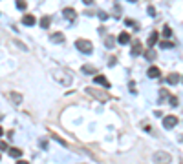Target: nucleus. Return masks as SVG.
I'll return each instance as SVG.
<instances>
[{"instance_id": "ddd939ff", "label": "nucleus", "mask_w": 183, "mask_h": 164, "mask_svg": "<svg viewBox=\"0 0 183 164\" xmlns=\"http://www.w3.org/2000/svg\"><path fill=\"white\" fill-rule=\"evenodd\" d=\"M167 82H168L170 86L178 84V82H180V75H178V73H170V75H168V79H167Z\"/></svg>"}, {"instance_id": "4be33fe9", "label": "nucleus", "mask_w": 183, "mask_h": 164, "mask_svg": "<svg viewBox=\"0 0 183 164\" xmlns=\"http://www.w3.org/2000/svg\"><path fill=\"white\" fill-rule=\"evenodd\" d=\"M146 11H148V15H150V17H156V9H154L152 6H148V7H146Z\"/></svg>"}, {"instance_id": "a878e982", "label": "nucleus", "mask_w": 183, "mask_h": 164, "mask_svg": "<svg viewBox=\"0 0 183 164\" xmlns=\"http://www.w3.org/2000/svg\"><path fill=\"white\" fill-rule=\"evenodd\" d=\"M7 148H9V146L6 142H0V150H2V151H7Z\"/></svg>"}, {"instance_id": "f3484780", "label": "nucleus", "mask_w": 183, "mask_h": 164, "mask_svg": "<svg viewBox=\"0 0 183 164\" xmlns=\"http://www.w3.org/2000/svg\"><path fill=\"white\" fill-rule=\"evenodd\" d=\"M114 44H115V40H114V37H108V39L104 40V46H106L108 49H112V47H115Z\"/></svg>"}, {"instance_id": "7c9ffc66", "label": "nucleus", "mask_w": 183, "mask_h": 164, "mask_svg": "<svg viewBox=\"0 0 183 164\" xmlns=\"http://www.w3.org/2000/svg\"><path fill=\"white\" fill-rule=\"evenodd\" d=\"M128 2H137V0H128Z\"/></svg>"}, {"instance_id": "a211bd4d", "label": "nucleus", "mask_w": 183, "mask_h": 164, "mask_svg": "<svg viewBox=\"0 0 183 164\" xmlns=\"http://www.w3.org/2000/svg\"><path fill=\"white\" fill-rule=\"evenodd\" d=\"M159 46H161L163 49H170V47H174V44H172V42H168V40H163Z\"/></svg>"}, {"instance_id": "6ab92c4d", "label": "nucleus", "mask_w": 183, "mask_h": 164, "mask_svg": "<svg viewBox=\"0 0 183 164\" xmlns=\"http://www.w3.org/2000/svg\"><path fill=\"white\" fill-rule=\"evenodd\" d=\"M145 57H146L148 60H154V59H156V51H154V49H150V51H146V55H145Z\"/></svg>"}, {"instance_id": "423d86ee", "label": "nucleus", "mask_w": 183, "mask_h": 164, "mask_svg": "<svg viewBox=\"0 0 183 164\" xmlns=\"http://www.w3.org/2000/svg\"><path fill=\"white\" fill-rule=\"evenodd\" d=\"M62 15L68 18V20H73L75 17H77V13H75V9H72V7H66L64 11H62Z\"/></svg>"}, {"instance_id": "5701e85b", "label": "nucleus", "mask_w": 183, "mask_h": 164, "mask_svg": "<svg viewBox=\"0 0 183 164\" xmlns=\"http://www.w3.org/2000/svg\"><path fill=\"white\" fill-rule=\"evenodd\" d=\"M170 106H178V97H170Z\"/></svg>"}, {"instance_id": "c85d7f7f", "label": "nucleus", "mask_w": 183, "mask_h": 164, "mask_svg": "<svg viewBox=\"0 0 183 164\" xmlns=\"http://www.w3.org/2000/svg\"><path fill=\"white\" fill-rule=\"evenodd\" d=\"M82 2H84L86 6H90V4H94V0H82Z\"/></svg>"}, {"instance_id": "cd10ccee", "label": "nucleus", "mask_w": 183, "mask_h": 164, "mask_svg": "<svg viewBox=\"0 0 183 164\" xmlns=\"http://www.w3.org/2000/svg\"><path fill=\"white\" fill-rule=\"evenodd\" d=\"M130 91L136 93V84H134V82H130Z\"/></svg>"}, {"instance_id": "c756f323", "label": "nucleus", "mask_w": 183, "mask_h": 164, "mask_svg": "<svg viewBox=\"0 0 183 164\" xmlns=\"http://www.w3.org/2000/svg\"><path fill=\"white\" fill-rule=\"evenodd\" d=\"M2 133H4V129H2V128H0V137H2Z\"/></svg>"}, {"instance_id": "f8f14e48", "label": "nucleus", "mask_w": 183, "mask_h": 164, "mask_svg": "<svg viewBox=\"0 0 183 164\" xmlns=\"http://www.w3.org/2000/svg\"><path fill=\"white\" fill-rule=\"evenodd\" d=\"M95 84H101L104 88H110V82L106 80V77H102V75H97V77H95Z\"/></svg>"}, {"instance_id": "412c9836", "label": "nucleus", "mask_w": 183, "mask_h": 164, "mask_svg": "<svg viewBox=\"0 0 183 164\" xmlns=\"http://www.w3.org/2000/svg\"><path fill=\"white\" fill-rule=\"evenodd\" d=\"M163 35H165V37H170V35H172V29H170L168 26H165V29H163Z\"/></svg>"}, {"instance_id": "dca6fc26", "label": "nucleus", "mask_w": 183, "mask_h": 164, "mask_svg": "<svg viewBox=\"0 0 183 164\" xmlns=\"http://www.w3.org/2000/svg\"><path fill=\"white\" fill-rule=\"evenodd\" d=\"M51 42H57V44H59V42H64V35L59 33V31L53 33V35H51Z\"/></svg>"}, {"instance_id": "4468645a", "label": "nucleus", "mask_w": 183, "mask_h": 164, "mask_svg": "<svg viewBox=\"0 0 183 164\" xmlns=\"http://www.w3.org/2000/svg\"><path fill=\"white\" fill-rule=\"evenodd\" d=\"M50 24H51V17H42L41 18V27L42 29H48Z\"/></svg>"}, {"instance_id": "b1692460", "label": "nucleus", "mask_w": 183, "mask_h": 164, "mask_svg": "<svg viewBox=\"0 0 183 164\" xmlns=\"http://www.w3.org/2000/svg\"><path fill=\"white\" fill-rule=\"evenodd\" d=\"M97 17H99L101 20H106V18H108V15H106L104 11H99V15H97Z\"/></svg>"}, {"instance_id": "39448f33", "label": "nucleus", "mask_w": 183, "mask_h": 164, "mask_svg": "<svg viewBox=\"0 0 183 164\" xmlns=\"http://www.w3.org/2000/svg\"><path fill=\"white\" fill-rule=\"evenodd\" d=\"M81 71L84 73V75H95V73H97V69H95L94 66H90V64H84V66L81 68Z\"/></svg>"}, {"instance_id": "bb28decb", "label": "nucleus", "mask_w": 183, "mask_h": 164, "mask_svg": "<svg viewBox=\"0 0 183 164\" xmlns=\"http://www.w3.org/2000/svg\"><path fill=\"white\" fill-rule=\"evenodd\" d=\"M115 60H117V59H115V57H112V59L108 60V66H115Z\"/></svg>"}, {"instance_id": "7ed1b4c3", "label": "nucleus", "mask_w": 183, "mask_h": 164, "mask_svg": "<svg viewBox=\"0 0 183 164\" xmlns=\"http://www.w3.org/2000/svg\"><path fill=\"white\" fill-rule=\"evenodd\" d=\"M141 53H143V44L139 40H134L132 49H130V55H132V57H137V55H141Z\"/></svg>"}, {"instance_id": "2eb2a0df", "label": "nucleus", "mask_w": 183, "mask_h": 164, "mask_svg": "<svg viewBox=\"0 0 183 164\" xmlns=\"http://www.w3.org/2000/svg\"><path fill=\"white\" fill-rule=\"evenodd\" d=\"M156 42H158V33L154 31V33H152V35L148 37V42H146V46H150V47H154V44H156Z\"/></svg>"}, {"instance_id": "6e6552de", "label": "nucleus", "mask_w": 183, "mask_h": 164, "mask_svg": "<svg viewBox=\"0 0 183 164\" xmlns=\"http://www.w3.org/2000/svg\"><path fill=\"white\" fill-rule=\"evenodd\" d=\"M154 161H156V162H161V161L168 162V161H170V155H168V153H156V155H154Z\"/></svg>"}, {"instance_id": "9d476101", "label": "nucleus", "mask_w": 183, "mask_h": 164, "mask_svg": "<svg viewBox=\"0 0 183 164\" xmlns=\"http://www.w3.org/2000/svg\"><path fill=\"white\" fill-rule=\"evenodd\" d=\"M7 153H9L13 159H19V157H22V150H19V148H7Z\"/></svg>"}, {"instance_id": "1a4fd4ad", "label": "nucleus", "mask_w": 183, "mask_h": 164, "mask_svg": "<svg viewBox=\"0 0 183 164\" xmlns=\"http://www.w3.org/2000/svg\"><path fill=\"white\" fill-rule=\"evenodd\" d=\"M35 22H37V18H35L33 15H26V17L22 18V24H24V26H35Z\"/></svg>"}, {"instance_id": "0eeeda50", "label": "nucleus", "mask_w": 183, "mask_h": 164, "mask_svg": "<svg viewBox=\"0 0 183 164\" xmlns=\"http://www.w3.org/2000/svg\"><path fill=\"white\" fill-rule=\"evenodd\" d=\"M130 39H132V37H130V33H126V31H123L121 35L117 37V42L124 46V44H128V42H130Z\"/></svg>"}, {"instance_id": "20e7f679", "label": "nucleus", "mask_w": 183, "mask_h": 164, "mask_svg": "<svg viewBox=\"0 0 183 164\" xmlns=\"http://www.w3.org/2000/svg\"><path fill=\"white\" fill-rule=\"evenodd\" d=\"M7 97L13 100V104H17V106L22 104V95H20V93H17V91H9V95H7Z\"/></svg>"}, {"instance_id": "f03ea898", "label": "nucleus", "mask_w": 183, "mask_h": 164, "mask_svg": "<svg viewBox=\"0 0 183 164\" xmlns=\"http://www.w3.org/2000/svg\"><path fill=\"white\" fill-rule=\"evenodd\" d=\"M178 124V119L174 117V115H167L165 119H163V128H167V129H170V128H174Z\"/></svg>"}, {"instance_id": "393cba45", "label": "nucleus", "mask_w": 183, "mask_h": 164, "mask_svg": "<svg viewBox=\"0 0 183 164\" xmlns=\"http://www.w3.org/2000/svg\"><path fill=\"white\" fill-rule=\"evenodd\" d=\"M159 97H161V100H163V99H167V97H168V93H167V89H161V91H159Z\"/></svg>"}, {"instance_id": "aec40b11", "label": "nucleus", "mask_w": 183, "mask_h": 164, "mask_svg": "<svg viewBox=\"0 0 183 164\" xmlns=\"http://www.w3.org/2000/svg\"><path fill=\"white\" fill-rule=\"evenodd\" d=\"M17 7H19V9H26V7H28L26 0H17Z\"/></svg>"}, {"instance_id": "9b49d317", "label": "nucleus", "mask_w": 183, "mask_h": 164, "mask_svg": "<svg viewBox=\"0 0 183 164\" xmlns=\"http://www.w3.org/2000/svg\"><path fill=\"white\" fill-rule=\"evenodd\" d=\"M159 75H161L159 68H154V66H152V68L148 69V77H150V79H159Z\"/></svg>"}, {"instance_id": "f257e3e1", "label": "nucleus", "mask_w": 183, "mask_h": 164, "mask_svg": "<svg viewBox=\"0 0 183 164\" xmlns=\"http://www.w3.org/2000/svg\"><path fill=\"white\" fill-rule=\"evenodd\" d=\"M75 46H77V49H79V51L86 53V55H92V53H94V46H92V42H90V40L81 39V40L75 42Z\"/></svg>"}]
</instances>
